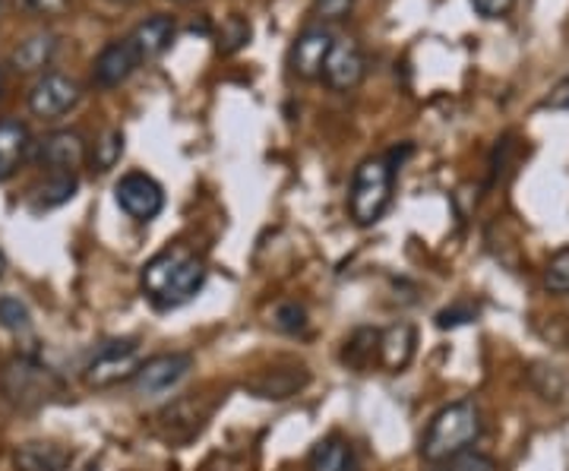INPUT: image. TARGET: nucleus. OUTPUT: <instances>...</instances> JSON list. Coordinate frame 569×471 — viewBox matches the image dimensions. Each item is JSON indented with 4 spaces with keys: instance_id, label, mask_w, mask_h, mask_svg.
Instances as JSON below:
<instances>
[{
    "instance_id": "obj_1",
    "label": "nucleus",
    "mask_w": 569,
    "mask_h": 471,
    "mask_svg": "<svg viewBox=\"0 0 569 471\" xmlns=\"http://www.w3.org/2000/svg\"><path fill=\"white\" fill-rule=\"evenodd\" d=\"M206 285V263L190 247H164L142 267V291L159 310L183 308Z\"/></svg>"
},
{
    "instance_id": "obj_2",
    "label": "nucleus",
    "mask_w": 569,
    "mask_h": 471,
    "mask_svg": "<svg viewBox=\"0 0 569 471\" xmlns=\"http://www.w3.org/2000/svg\"><path fill=\"white\" fill-rule=\"evenodd\" d=\"M481 437V411L475 402H452L433 414L430 428L421 440V455L427 462H449L466 452Z\"/></svg>"
},
{
    "instance_id": "obj_3",
    "label": "nucleus",
    "mask_w": 569,
    "mask_h": 471,
    "mask_svg": "<svg viewBox=\"0 0 569 471\" xmlns=\"http://www.w3.org/2000/svg\"><path fill=\"white\" fill-rule=\"evenodd\" d=\"M222 399L224 395H212V392H187V395H178L162 411H156L152 433L162 443H168V447H187V443H193L206 431V424L212 421V414H216Z\"/></svg>"
},
{
    "instance_id": "obj_4",
    "label": "nucleus",
    "mask_w": 569,
    "mask_h": 471,
    "mask_svg": "<svg viewBox=\"0 0 569 471\" xmlns=\"http://www.w3.org/2000/svg\"><path fill=\"white\" fill-rule=\"evenodd\" d=\"M392 181H396V168L383 156L365 159L358 164L355 181H351V197H348V212L355 226L370 228L387 216L392 203Z\"/></svg>"
},
{
    "instance_id": "obj_5",
    "label": "nucleus",
    "mask_w": 569,
    "mask_h": 471,
    "mask_svg": "<svg viewBox=\"0 0 569 471\" xmlns=\"http://www.w3.org/2000/svg\"><path fill=\"white\" fill-rule=\"evenodd\" d=\"M140 345L137 339H111L102 349L92 354L89 368H86V383L92 390H108L118 387L123 380H133L140 370Z\"/></svg>"
},
{
    "instance_id": "obj_6",
    "label": "nucleus",
    "mask_w": 569,
    "mask_h": 471,
    "mask_svg": "<svg viewBox=\"0 0 569 471\" xmlns=\"http://www.w3.org/2000/svg\"><path fill=\"white\" fill-rule=\"evenodd\" d=\"M114 200L133 222H152L164 209V190L156 178L130 171L114 184Z\"/></svg>"
},
{
    "instance_id": "obj_7",
    "label": "nucleus",
    "mask_w": 569,
    "mask_h": 471,
    "mask_svg": "<svg viewBox=\"0 0 569 471\" xmlns=\"http://www.w3.org/2000/svg\"><path fill=\"white\" fill-rule=\"evenodd\" d=\"M193 370V354L187 351H171V354H156L149 361H142L137 377H133V390L137 395H164L171 392L183 377Z\"/></svg>"
},
{
    "instance_id": "obj_8",
    "label": "nucleus",
    "mask_w": 569,
    "mask_h": 471,
    "mask_svg": "<svg viewBox=\"0 0 569 471\" xmlns=\"http://www.w3.org/2000/svg\"><path fill=\"white\" fill-rule=\"evenodd\" d=\"M82 99L80 82L73 77H63V73H44L32 92H29V108L32 114L41 118V121H54L67 114L70 108H77V102Z\"/></svg>"
},
{
    "instance_id": "obj_9",
    "label": "nucleus",
    "mask_w": 569,
    "mask_h": 471,
    "mask_svg": "<svg viewBox=\"0 0 569 471\" xmlns=\"http://www.w3.org/2000/svg\"><path fill=\"white\" fill-rule=\"evenodd\" d=\"M3 387H7V392H10L17 402H32V405H39V402H44L51 392L58 390V377L48 368L36 364V361L22 358V361H13L10 370L3 373Z\"/></svg>"
},
{
    "instance_id": "obj_10",
    "label": "nucleus",
    "mask_w": 569,
    "mask_h": 471,
    "mask_svg": "<svg viewBox=\"0 0 569 471\" xmlns=\"http://www.w3.org/2000/svg\"><path fill=\"white\" fill-rule=\"evenodd\" d=\"M332 44H336V39L326 29H305L295 39L291 51H288L291 73L298 80H317V77H323V67L329 61V54H332Z\"/></svg>"
},
{
    "instance_id": "obj_11",
    "label": "nucleus",
    "mask_w": 569,
    "mask_h": 471,
    "mask_svg": "<svg viewBox=\"0 0 569 471\" xmlns=\"http://www.w3.org/2000/svg\"><path fill=\"white\" fill-rule=\"evenodd\" d=\"M365 51L361 44L351 39H342L332 44V54L323 67V80L332 92H351L358 82L365 80Z\"/></svg>"
},
{
    "instance_id": "obj_12",
    "label": "nucleus",
    "mask_w": 569,
    "mask_h": 471,
    "mask_svg": "<svg viewBox=\"0 0 569 471\" xmlns=\"http://www.w3.org/2000/svg\"><path fill=\"white\" fill-rule=\"evenodd\" d=\"M310 383V373L305 364H284V368H266L257 377L247 380V390L257 399H269V402H284L291 395L305 390Z\"/></svg>"
},
{
    "instance_id": "obj_13",
    "label": "nucleus",
    "mask_w": 569,
    "mask_h": 471,
    "mask_svg": "<svg viewBox=\"0 0 569 471\" xmlns=\"http://www.w3.org/2000/svg\"><path fill=\"white\" fill-rule=\"evenodd\" d=\"M82 159H86V143L77 130H58L44 137L36 149V162L51 174H70L73 168H80Z\"/></svg>"
},
{
    "instance_id": "obj_14",
    "label": "nucleus",
    "mask_w": 569,
    "mask_h": 471,
    "mask_svg": "<svg viewBox=\"0 0 569 471\" xmlns=\"http://www.w3.org/2000/svg\"><path fill=\"white\" fill-rule=\"evenodd\" d=\"M137 67H140V58H137L133 44L127 39L111 41V44H104L102 54L92 63V80H96V86H102V89H114V86H121Z\"/></svg>"
},
{
    "instance_id": "obj_15",
    "label": "nucleus",
    "mask_w": 569,
    "mask_h": 471,
    "mask_svg": "<svg viewBox=\"0 0 569 471\" xmlns=\"http://www.w3.org/2000/svg\"><path fill=\"white\" fill-rule=\"evenodd\" d=\"M174 32H178V26H174V17H164V13H156V17H149V20H142L127 41L133 44V51H137V58L140 63L156 61V58H162L164 51L171 48V41H174Z\"/></svg>"
},
{
    "instance_id": "obj_16",
    "label": "nucleus",
    "mask_w": 569,
    "mask_h": 471,
    "mask_svg": "<svg viewBox=\"0 0 569 471\" xmlns=\"http://www.w3.org/2000/svg\"><path fill=\"white\" fill-rule=\"evenodd\" d=\"M29 149H32L29 127L17 118H3L0 121V181H10L20 171Z\"/></svg>"
},
{
    "instance_id": "obj_17",
    "label": "nucleus",
    "mask_w": 569,
    "mask_h": 471,
    "mask_svg": "<svg viewBox=\"0 0 569 471\" xmlns=\"http://www.w3.org/2000/svg\"><path fill=\"white\" fill-rule=\"evenodd\" d=\"M58 54V36L54 32H36L29 39H22L13 54H10V67L20 70V73H36V70H44L48 63L54 61Z\"/></svg>"
},
{
    "instance_id": "obj_18",
    "label": "nucleus",
    "mask_w": 569,
    "mask_h": 471,
    "mask_svg": "<svg viewBox=\"0 0 569 471\" xmlns=\"http://www.w3.org/2000/svg\"><path fill=\"white\" fill-rule=\"evenodd\" d=\"M415 329L408 327V323H396V327L383 329V335H380V364L392 373H399V370H406L411 364V358H415Z\"/></svg>"
},
{
    "instance_id": "obj_19",
    "label": "nucleus",
    "mask_w": 569,
    "mask_h": 471,
    "mask_svg": "<svg viewBox=\"0 0 569 471\" xmlns=\"http://www.w3.org/2000/svg\"><path fill=\"white\" fill-rule=\"evenodd\" d=\"M310 471H358L355 450L342 437H326L310 452Z\"/></svg>"
},
{
    "instance_id": "obj_20",
    "label": "nucleus",
    "mask_w": 569,
    "mask_h": 471,
    "mask_svg": "<svg viewBox=\"0 0 569 471\" xmlns=\"http://www.w3.org/2000/svg\"><path fill=\"white\" fill-rule=\"evenodd\" d=\"M380 329H358L346 342V364L355 370L370 368L373 361H380Z\"/></svg>"
},
{
    "instance_id": "obj_21",
    "label": "nucleus",
    "mask_w": 569,
    "mask_h": 471,
    "mask_svg": "<svg viewBox=\"0 0 569 471\" xmlns=\"http://www.w3.org/2000/svg\"><path fill=\"white\" fill-rule=\"evenodd\" d=\"M73 193H77V174H73V171H70V174H51V181L36 190V197H32V209L41 212V209L63 206L67 200H73Z\"/></svg>"
},
{
    "instance_id": "obj_22",
    "label": "nucleus",
    "mask_w": 569,
    "mask_h": 471,
    "mask_svg": "<svg viewBox=\"0 0 569 471\" xmlns=\"http://www.w3.org/2000/svg\"><path fill=\"white\" fill-rule=\"evenodd\" d=\"M250 36H253V29H250V20L247 17H228V20L222 22V29H219V36H216V51L219 54H224V58H231V54H238L241 48H244L247 41H250Z\"/></svg>"
},
{
    "instance_id": "obj_23",
    "label": "nucleus",
    "mask_w": 569,
    "mask_h": 471,
    "mask_svg": "<svg viewBox=\"0 0 569 471\" xmlns=\"http://www.w3.org/2000/svg\"><path fill=\"white\" fill-rule=\"evenodd\" d=\"M17 471H61V452L44 443H26L17 452Z\"/></svg>"
},
{
    "instance_id": "obj_24",
    "label": "nucleus",
    "mask_w": 569,
    "mask_h": 471,
    "mask_svg": "<svg viewBox=\"0 0 569 471\" xmlns=\"http://www.w3.org/2000/svg\"><path fill=\"white\" fill-rule=\"evenodd\" d=\"M123 156V133L121 130H108L102 140L96 143V152H92V171H108L114 164L121 162Z\"/></svg>"
},
{
    "instance_id": "obj_25",
    "label": "nucleus",
    "mask_w": 569,
    "mask_h": 471,
    "mask_svg": "<svg viewBox=\"0 0 569 471\" xmlns=\"http://www.w3.org/2000/svg\"><path fill=\"white\" fill-rule=\"evenodd\" d=\"M0 327L10 329V332H29L32 317H29V308L22 304L20 298H13V294L0 298Z\"/></svg>"
},
{
    "instance_id": "obj_26",
    "label": "nucleus",
    "mask_w": 569,
    "mask_h": 471,
    "mask_svg": "<svg viewBox=\"0 0 569 471\" xmlns=\"http://www.w3.org/2000/svg\"><path fill=\"white\" fill-rule=\"evenodd\" d=\"M545 285L553 294H569V247H560L545 269Z\"/></svg>"
},
{
    "instance_id": "obj_27",
    "label": "nucleus",
    "mask_w": 569,
    "mask_h": 471,
    "mask_svg": "<svg viewBox=\"0 0 569 471\" xmlns=\"http://www.w3.org/2000/svg\"><path fill=\"white\" fill-rule=\"evenodd\" d=\"M447 471H500V465L485 455V452H459L456 459H449V469Z\"/></svg>"
},
{
    "instance_id": "obj_28",
    "label": "nucleus",
    "mask_w": 569,
    "mask_h": 471,
    "mask_svg": "<svg viewBox=\"0 0 569 471\" xmlns=\"http://www.w3.org/2000/svg\"><path fill=\"white\" fill-rule=\"evenodd\" d=\"M276 327L282 329V332H305L307 329V310L301 304H282V308L276 310Z\"/></svg>"
},
{
    "instance_id": "obj_29",
    "label": "nucleus",
    "mask_w": 569,
    "mask_h": 471,
    "mask_svg": "<svg viewBox=\"0 0 569 471\" xmlns=\"http://www.w3.org/2000/svg\"><path fill=\"white\" fill-rule=\"evenodd\" d=\"M471 320H478V308H471V304H456V308H447L437 313V327L440 329L466 327Z\"/></svg>"
},
{
    "instance_id": "obj_30",
    "label": "nucleus",
    "mask_w": 569,
    "mask_h": 471,
    "mask_svg": "<svg viewBox=\"0 0 569 471\" xmlns=\"http://www.w3.org/2000/svg\"><path fill=\"white\" fill-rule=\"evenodd\" d=\"M17 7L26 10V13H32V17L51 20V17H61L63 10L70 7V0H17Z\"/></svg>"
},
{
    "instance_id": "obj_31",
    "label": "nucleus",
    "mask_w": 569,
    "mask_h": 471,
    "mask_svg": "<svg viewBox=\"0 0 569 471\" xmlns=\"http://www.w3.org/2000/svg\"><path fill=\"white\" fill-rule=\"evenodd\" d=\"M351 7H355V0H313L317 17L326 22L346 20L348 13H351Z\"/></svg>"
},
{
    "instance_id": "obj_32",
    "label": "nucleus",
    "mask_w": 569,
    "mask_h": 471,
    "mask_svg": "<svg viewBox=\"0 0 569 471\" xmlns=\"http://www.w3.org/2000/svg\"><path fill=\"white\" fill-rule=\"evenodd\" d=\"M471 7L485 20H503L509 10L516 7V0H471Z\"/></svg>"
},
{
    "instance_id": "obj_33",
    "label": "nucleus",
    "mask_w": 569,
    "mask_h": 471,
    "mask_svg": "<svg viewBox=\"0 0 569 471\" xmlns=\"http://www.w3.org/2000/svg\"><path fill=\"white\" fill-rule=\"evenodd\" d=\"M541 108H548V111H569V73L541 99Z\"/></svg>"
},
{
    "instance_id": "obj_34",
    "label": "nucleus",
    "mask_w": 569,
    "mask_h": 471,
    "mask_svg": "<svg viewBox=\"0 0 569 471\" xmlns=\"http://www.w3.org/2000/svg\"><path fill=\"white\" fill-rule=\"evenodd\" d=\"M3 272H7V257H3V250H0V279H3Z\"/></svg>"
},
{
    "instance_id": "obj_35",
    "label": "nucleus",
    "mask_w": 569,
    "mask_h": 471,
    "mask_svg": "<svg viewBox=\"0 0 569 471\" xmlns=\"http://www.w3.org/2000/svg\"><path fill=\"white\" fill-rule=\"evenodd\" d=\"M111 3H130V0H111Z\"/></svg>"
},
{
    "instance_id": "obj_36",
    "label": "nucleus",
    "mask_w": 569,
    "mask_h": 471,
    "mask_svg": "<svg viewBox=\"0 0 569 471\" xmlns=\"http://www.w3.org/2000/svg\"><path fill=\"white\" fill-rule=\"evenodd\" d=\"M0 89H3V73H0Z\"/></svg>"
},
{
    "instance_id": "obj_37",
    "label": "nucleus",
    "mask_w": 569,
    "mask_h": 471,
    "mask_svg": "<svg viewBox=\"0 0 569 471\" xmlns=\"http://www.w3.org/2000/svg\"><path fill=\"white\" fill-rule=\"evenodd\" d=\"M171 3H187V0H171Z\"/></svg>"
},
{
    "instance_id": "obj_38",
    "label": "nucleus",
    "mask_w": 569,
    "mask_h": 471,
    "mask_svg": "<svg viewBox=\"0 0 569 471\" xmlns=\"http://www.w3.org/2000/svg\"><path fill=\"white\" fill-rule=\"evenodd\" d=\"M0 10H3V0H0Z\"/></svg>"
}]
</instances>
